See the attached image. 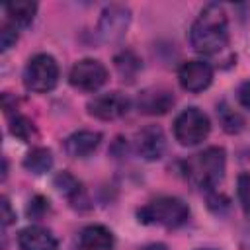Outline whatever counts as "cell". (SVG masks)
I'll return each instance as SVG.
<instances>
[{
  "label": "cell",
  "instance_id": "6da1fadb",
  "mask_svg": "<svg viewBox=\"0 0 250 250\" xmlns=\"http://www.w3.org/2000/svg\"><path fill=\"white\" fill-rule=\"evenodd\" d=\"M191 47L201 55H215L229 43V20L221 4H207L189 29Z\"/></svg>",
  "mask_w": 250,
  "mask_h": 250
},
{
  "label": "cell",
  "instance_id": "7a4b0ae2",
  "mask_svg": "<svg viewBox=\"0 0 250 250\" xmlns=\"http://www.w3.org/2000/svg\"><path fill=\"white\" fill-rule=\"evenodd\" d=\"M225 150L221 146H209L184 162V174L193 186L201 189H211L221 182L225 174Z\"/></svg>",
  "mask_w": 250,
  "mask_h": 250
},
{
  "label": "cell",
  "instance_id": "3957f363",
  "mask_svg": "<svg viewBox=\"0 0 250 250\" xmlns=\"http://www.w3.org/2000/svg\"><path fill=\"white\" fill-rule=\"evenodd\" d=\"M137 219L143 225L176 229V227H182L189 219V207L180 197L162 195V197L148 201L141 209H137Z\"/></svg>",
  "mask_w": 250,
  "mask_h": 250
},
{
  "label": "cell",
  "instance_id": "277c9868",
  "mask_svg": "<svg viewBox=\"0 0 250 250\" xmlns=\"http://www.w3.org/2000/svg\"><path fill=\"white\" fill-rule=\"evenodd\" d=\"M57 82H59V64L51 55L39 53L27 61L23 68V84L27 90L45 94L53 90Z\"/></svg>",
  "mask_w": 250,
  "mask_h": 250
},
{
  "label": "cell",
  "instance_id": "5b68a950",
  "mask_svg": "<svg viewBox=\"0 0 250 250\" xmlns=\"http://www.w3.org/2000/svg\"><path fill=\"white\" fill-rule=\"evenodd\" d=\"M211 131L209 117L199 107H186L174 119V137L184 146L199 145Z\"/></svg>",
  "mask_w": 250,
  "mask_h": 250
},
{
  "label": "cell",
  "instance_id": "8992f818",
  "mask_svg": "<svg viewBox=\"0 0 250 250\" xmlns=\"http://www.w3.org/2000/svg\"><path fill=\"white\" fill-rule=\"evenodd\" d=\"M131 23V10L121 4H111L104 8L98 21V33L105 43H115L123 39Z\"/></svg>",
  "mask_w": 250,
  "mask_h": 250
},
{
  "label": "cell",
  "instance_id": "52a82bcc",
  "mask_svg": "<svg viewBox=\"0 0 250 250\" xmlns=\"http://www.w3.org/2000/svg\"><path fill=\"white\" fill-rule=\"evenodd\" d=\"M68 80L78 90L94 92L107 82V68L96 59H82L70 68Z\"/></svg>",
  "mask_w": 250,
  "mask_h": 250
},
{
  "label": "cell",
  "instance_id": "ba28073f",
  "mask_svg": "<svg viewBox=\"0 0 250 250\" xmlns=\"http://www.w3.org/2000/svg\"><path fill=\"white\" fill-rule=\"evenodd\" d=\"M88 113L94 115L96 119H102V121H113V119H119L123 117L129 107H131V102L125 94L121 92H107V94H100V96H94L90 102H88Z\"/></svg>",
  "mask_w": 250,
  "mask_h": 250
},
{
  "label": "cell",
  "instance_id": "9c48e42d",
  "mask_svg": "<svg viewBox=\"0 0 250 250\" xmlns=\"http://www.w3.org/2000/svg\"><path fill=\"white\" fill-rule=\"evenodd\" d=\"M180 86L188 92H201L213 80V68L205 61H188L178 70Z\"/></svg>",
  "mask_w": 250,
  "mask_h": 250
},
{
  "label": "cell",
  "instance_id": "30bf717a",
  "mask_svg": "<svg viewBox=\"0 0 250 250\" xmlns=\"http://www.w3.org/2000/svg\"><path fill=\"white\" fill-rule=\"evenodd\" d=\"M174 94L162 86L145 88L137 96V109L145 115H164L174 105Z\"/></svg>",
  "mask_w": 250,
  "mask_h": 250
},
{
  "label": "cell",
  "instance_id": "8fae6325",
  "mask_svg": "<svg viewBox=\"0 0 250 250\" xmlns=\"http://www.w3.org/2000/svg\"><path fill=\"white\" fill-rule=\"evenodd\" d=\"M135 148L145 160H158L166 150V137L158 125H146L135 135Z\"/></svg>",
  "mask_w": 250,
  "mask_h": 250
},
{
  "label": "cell",
  "instance_id": "7c38bea8",
  "mask_svg": "<svg viewBox=\"0 0 250 250\" xmlns=\"http://www.w3.org/2000/svg\"><path fill=\"white\" fill-rule=\"evenodd\" d=\"M20 250H57V238L45 227L31 225L18 234Z\"/></svg>",
  "mask_w": 250,
  "mask_h": 250
},
{
  "label": "cell",
  "instance_id": "4fadbf2b",
  "mask_svg": "<svg viewBox=\"0 0 250 250\" xmlns=\"http://www.w3.org/2000/svg\"><path fill=\"white\" fill-rule=\"evenodd\" d=\"M100 141H102V135L98 131L82 129V131H76L70 137H66L64 150L72 158H84V156H90L100 146Z\"/></svg>",
  "mask_w": 250,
  "mask_h": 250
},
{
  "label": "cell",
  "instance_id": "5bb4252c",
  "mask_svg": "<svg viewBox=\"0 0 250 250\" xmlns=\"http://www.w3.org/2000/svg\"><path fill=\"white\" fill-rule=\"evenodd\" d=\"M113 234L104 225H88L78 234L80 250H111Z\"/></svg>",
  "mask_w": 250,
  "mask_h": 250
},
{
  "label": "cell",
  "instance_id": "9a60e30c",
  "mask_svg": "<svg viewBox=\"0 0 250 250\" xmlns=\"http://www.w3.org/2000/svg\"><path fill=\"white\" fill-rule=\"evenodd\" d=\"M8 18L12 23L16 25H29L35 18V12H37V4L31 2V0H14V2H8L4 6Z\"/></svg>",
  "mask_w": 250,
  "mask_h": 250
},
{
  "label": "cell",
  "instance_id": "2e32d148",
  "mask_svg": "<svg viewBox=\"0 0 250 250\" xmlns=\"http://www.w3.org/2000/svg\"><path fill=\"white\" fill-rule=\"evenodd\" d=\"M51 166H53V154H51V150L45 148V146H35V148H31V150L25 154V158H23V168H25L27 172L35 174V176H41V174L49 172Z\"/></svg>",
  "mask_w": 250,
  "mask_h": 250
},
{
  "label": "cell",
  "instance_id": "e0dca14e",
  "mask_svg": "<svg viewBox=\"0 0 250 250\" xmlns=\"http://www.w3.org/2000/svg\"><path fill=\"white\" fill-rule=\"evenodd\" d=\"M113 62H115V68H117V72H119V76L123 78V80H135V76H137V72L141 70V59L133 53V51H121V53H117L115 55V59H113Z\"/></svg>",
  "mask_w": 250,
  "mask_h": 250
},
{
  "label": "cell",
  "instance_id": "ac0fdd59",
  "mask_svg": "<svg viewBox=\"0 0 250 250\" xmlns=\"http://www.w3.org/2000/svg\"><path fill=\"white\" fill-rule=\"evenodd\" d=\"M55 188L72 201V205H76L78 199H82V184L68 172H61L55 176ZM84 201V199H82Z\"/></svg>",
  "mask_w": 250,
  "mask_h": 250
},
{
  "label": "cell",
  "instance_id": "d6986e66",
  "mask_svg": "<svg viewBox=\"0 0 250 250\" xmlns=\"http://www.w3.org/2000/svg\"><path fill=\"white\" fill-rule=\"evenodd\" d=\"M217 117L223 125V129L227 133H240L244 129V119L240 117V113H236L232 107H229L225 102H221L217 105Z\"/></svg>",
  "mask_w": 250,
  "mask_h": 250
},
{
  "label": "cell",
  "instance_id": "ffe728a7",
  "mask_svg": "<svg viewBox=\"0 0 250 250\" xmlns=\"http://www.w3.org/2000/svg\"><path fill=\"white\" fill-rule=\"evenodd\" d=\"M10 133H12L16 139H20V141L29 143L31 137L35 135V125H33V121H31L29 117L16 113V115L10 119Z\"/></svg>",
  "mask_w": 250,
  "mask_h": 250
},
{
  "label": "cell",
  "instance_id": "44dd1931",
  "mask_svg": "<svg viewBox=\"0 0 250 250\" xmlns=\"http://www.w3.org/2000/svg\"><path fill=\"white\" fill-rule=\"evenodd\" d=\"M236 193H238V201L244 207V211H250V172L240 174L238 184H236Z\"/></svg>",
  "mask_w": 250,
  "mask_h": 250
},
{
  "label": "cell",
  "instance_id": "7402d4cb",
  "mask_svg": "<svg viewBox=\"0 0 250 250\" xmlns=\"http://www.w3.org/2000/svg\"><path fill=\"white\" fill-rule=\"evenodd\" d=\"M18 41V31L12 23H4L2 29H0V49L2 51H8L12 45H16Z\"/></svg>",
  "mask_w": 250,
  "mask_h": 250
},
{
  "label": "cell",
  "instance_id": "603a6c76",
  "mask_svg": "<svg viewBox=\"0 0 250 250\" xmlns=\"http://www.w3.org/2000/svg\"><path fill=\"white\" fill-rule=\"evenodd\" d=\"M49 209V201L45 197H33V201H29V207H27V213L31 217H41L45 211Z\"/></svg>",
  "mask_w": 250,
  "mask_h": 250
},
{
  "label": "cell",
  "instance_id": "cb8c5ba5",
  "mask_svg": "<svg viewBox=\"0 0 250 250\" xmlns=\"http://www.w3.org/2000/svg\"><path fill=\"white\" fill-rule=\"evenodd\" d=\"M238 102H240L242 107H246L250 111V80L240 84V88H238Z\"/></svg>",
  "mask_w": 250,
  "mask_h": 250
},
{
  "label": "cell",
  "instance_id": "d4e9b609",
  "mask_svg": "<svg viewBox=\"0 0 250 250\" xmlns=\"http://www.w3.org/2000/svg\"><path fill=\"white\" fill-rule=\"evenodd\" d=\"M14 221H16V215H14L12 207H10L8 197H2V225H4V227H8V225H10V223H14Z\"/></svg>",
  "mask_w": 250,
  "mask_h": 250
},
{
  "label": "cell",
  "instance_id": "484cf974",
  "mask_svg": "<svg viewBox=\"0 0 250 250\" xmlns=\"http://www.w3.org/2000/svg\"><path fill=\"white\" fill-rule=\"evenodd\" d=\"M143 250H168V248L162 242H152V244H146Z\"/></svg>",
  "mask_w": 250,
  "mask_h": 250
},
{
  "label": "cell",
  "instance_id": "4316f807",
  "mask_svg": "<svg viewBox=\"0 0 250 250\" xmlns=\"http://www.w3.org/2000/svg\"><path fill=\"white\" fill-rule=\"evenodd\" d=\"M197 250H215V248H197Z\"/></svg>",
  "mask_w": 250,
  "mask_h": 250
}]
</instances>
